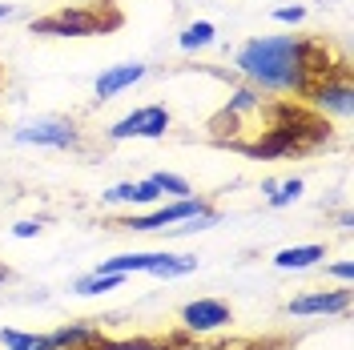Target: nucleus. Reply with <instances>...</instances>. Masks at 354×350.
Listing matches in <instances>:
<instances>
[{"instance_id":"11","label":"nucleus","mask_w":354,"mask_h":350,"mask_svg":"<svg viewBox=\"0 0 354 350\" xmlns=\"http://www.w3.org/2000/svg\"><path fill=\"white\" fill-rule=\"evenodd\" d=\"M270 262H274V270H282V274H306V270H318V266L326 262V246H318V241L282 246Z\"/></svg>"},{"instance_id":"19","label":"nucleus","mask_w":354,"mask_h":350,"mask_svg":"<svg viewBox=\"0 0 354 350\" xmlns=\"http://www.w3.org/2000/svg\"><path fill=\"white\" fill-rule=\"evenodd\" d=\"M218 221H221L218 205H209V210H201V214H194V218L177 221V225L169 230V234H165V238H189V234H205V230H214Z\"/></svg>"},{"instance_id":"1","label":"nucleus","mask_w":354,"mask_h":350,"mask_svg":"<svg viewBox=\"0 0 354 350\" xmlns=\"http://www.w3.org/2000/svg\"><path fill=\"white\" fill-rule=\"evenodd\" d=\"M334 65H342V61L330 57L326 41H314L306 33L245 37L234 48V73L266 97H302Z\"/></svg>"},{"instance_id":"14","label":"nucleus","mask_w":354,"mask_h":350,"mask_svg":"<svg viewBox=\"0 0 354 350\" xmlns=\"http://www.w3.org/2000/svg\"><path fill=\"white\" fill-rule=\"evenodd\" d=\"M270 105V97L258 93L254 85H242L230 93V101L221 105V117H230V121H245V117H258V113Z\"/></svg>"},{"instance_id":"20","label":"nucleus","mask_w":354,"mask_h":350,"mask_svg":"<svg viewBox=\"0 0 354 350\" xmlns=\"http://www.w3.org/2000/svg\"><path fill=\"white\" fill-rule=\"evenodd\" d=\"M157 181V190L165 194V201H174V197H189L194 194V185L185 181L181 174H169V169H157V174H149Z\"/></svg>"},{"instance_id":"22","label":"nucleus","mask_w":354,"mask_h":350,"mask_svg":"<svg viewBox=\"0 0 354 350\" xmlns=\"http://www.w3.org/2000/svg\"><path fill=\"white\" fill-rule=\"evenodd\" d=\"M274 24H286V28H298V24H306V4H278L274 12Z\"/></svg>"},{"instance_id":"2","label":"nucleus","mask_w":354,"mask_h":350,"mask_svg":"<svg viewBox=\"0 0 354 350\" xmlns=\"http://www.w3.org/2000/svg\"><path fill=\"white\" fill-rule=\"evenodd\" d=\"M121 24V12L113 8L109 0L101 4H65V8H53L48 17L32 21L37 37H105Z\"/></svg>"},{"instance_id":"24","label":"nucleus","mask_w":354,"mask_h":350,"mask_svg":"<svg viewBox=\"0 0 354 350\" xmlns=\"http://www.w3.org/2000/svg\"><path fill=\"white\" fill-rule=\"evenodd\" d=\"M41 230H44L41 218H21L17 225H12V238L17 241H32V238H41Z\"/></svg>"},{"instance_id":"13","label":"nucleus","mask_w":354,"mask_h":350,"mask_svg":"<svg viewBox=\"0 0 354 350\" xmlns=\"http://www.w3.org/2000/svg\"><path fill=\"white\" fill-rule=\"evenodd\" d=\"M97 338H101V322H93V318H85V322H65V326H57L48 334L53 350H88Z\"/></svg>"},{"instance_id":"18","label":"nucleus","mask_w":354,"mask_h":350,"mask_svg":"<svg viewBox=\"0 0 354 350\" xmlns=\"http://www.w3.org/2000/svg\"><path fill=\"white\" fill-rule=\"evenodd\" d=\"M0 350H53V342L48 334H37V330L0 326Z\"/></svg>"},{"instance_id":"6","label":"nucleus","mask_w":354,"mask_h":350,"mask_svg":"<svg viewBox=\"0 0 354 350\" xmlns=\"http://www.w3.org/2000/svg\"><path fill=\"white\" fill-rule=\"evenodd\" d=\"M214 201L209 197H174V201H161V205H149V210H141V214H129V218L117 221V230H129V234H169L177 221L194 218L201 210H209Z\"/></svg>"},{"instance_id":"8","label":"nucleus","mask_w":354,"mask_h":350,"mask_svg":"<svg viewBox=\"0 0 354 350\" xmlns=\"http://www.w3.org/2000/svg\"><path fill=\"white\" fill-rule=\"evenodd\" d=\"M351 310V286H338V290H302L286 302L290 318H338Z\"/></svg>"},{"instance_id":"9","label":"nucleus","mask_w":354,"mask_h":350,"mask_svg":"<svg viewBox=\"0 0 354 350\" xmlns=\"http://www.w3.org/2000/svg\"><path fill=\"white\" fill-rule=\"evenodd\" d=\"M230 322H234V310H230V302H221V298H194V302L181 306V330L185 334H198V338L218 334Z\"/></svg>"},{"instance_id":"12","label":"nucleus","mask_w":354,"mask_h":350,"mask_svg":"<svg viewBox=\"0 0 354 350\" xmlns=\"http://www.w3.org/2000/svg\"><path fill=\"white\" fill-rule=\"evenodd\" d=\"M88 350H189V347L174 334H165V338H157V334H113V338L101 334Z\"/></svg>"},{"instance_id":"3","label":"nucleus","mask_w":354,"mask_h":350,"mask_svg":"<svg viewBox=\"0 0 354 350\" xmlns=\"http://www.w3.org/2000/svg\"><path fill=\"white\" fill-rule=\"evenodd\" d=\"M101 274H121V278H133V274H149V278H189L198 270V254H174V250H129V254H113V258H101L93 266Z\"/></svg>"},{"instance_id":"4","label":"nucleus","mask_w":354,"mask_h":350,"mask_svg":"<svg viewBox=\"0 0 354 350\" xmlns=\"http://www.w3.org/2000/svg\"><path fill=\"white\" fill-rule=\"evenodd\" d=\"M12 141L24 149H57V154H73L85 145V129L73 121V117H57V113H44L32 121H21L12 129Z\"/></svg>"},{"instance_id":"21","label":"nucleus","mask_w":354,"mask_h":350,"mask_svg":"<svg viewBox=\"0 0 354 350\" xmlns=\"http://www.w3.org/2000/svg\"><path fill=\"white\" fill-rule=\"evenodd\" d=\"M101 205H129V210H141L137 201V181H117L101 194Z\"/></svg>"},{"instance_id":"10","label":"nucleus","mask_w":354,"mask_h":350,"mask_svg":"<svg viewBox=\"0 0 354 350\" xmlns=\"http://www.w3.org/2000/svg\"><path fill=\"white\" fill-rule=\"evenodd\" d=\"M149 77V65L145 61H121V65H109L97 73V81H93V101L97 105H105L113 97H125L133 85H141Z\"/></svg>"},{"instance_id":"16","label":"nucleus","mask_w":354,"mask_h":350,"mask_svg":"<svg viewBox=\"0 0 354 350\" xmlns=\"http://www.w3.org/2000/svg\"><path fill=\"white\" fill-rule=\"evenodd\" d=\"M306 194V181L302 177H286V181H274V177H266L262 181V197L270 210H290L294 201H302Z\"/></svg>"},{"instance_id":"7","label":"nucleus","mask_w":354,"mask_h":350,"mask_svg":"<svg viewBox=\"0 0 354 350\" xmlns=\"http://www.w3.org/2000/svg\"><path fill=\"white\" fill-rule=\"evenodd\" d=\"M169 129H174V113L157 101V105H141V109H129L125 117H117L101 137L109 145H121V141H161Z\"/></svg>"},{"instance_id":"27","label":"nucleus","mask_w":354,"mask_h":350,"mask_svg":"<svg viewBox=\"0 0 354 350\" xmlns=\"http://www.w3.org/2000/svg\"><path fill=\"white\" fill-rule=\"evenodd\" d=\"M4 282H8V266L0 262V286H4Z\"/></svg>"},{"instance_id":"17","label":"nucleus","mask_w":354,"mask_h":350,"mask_svg":"<svg viewBox=\"0 0 354 350\" xmlns=\"http://www.w3.org/2000/svg\"><path fill=\"white\" fill-rule=\"evenodd\" d=\"M125 278L121 274H101V270H88L81 274L77 282H73V294H81V298H101V294H113V290H121Z\"/></svg>"},{"instance_id":"25","label":"nucleus","mask_w":354,"mask_h":350,"mask_svg":"<svg viewBox=\"0 0 354 350\" xmlns=\"http://www.w3.org/2000/svg\"><path fill=\"white\" fill-rule=\"evenodd\" d=\"M12 17H17V4H4V0H0V24L12 21Z\"/></svg>"},{"instance_id":"5","label":"nucleus","mask_w":354,"mask_h":350,"mask_svg":"<svg viewBox=\"0 0 354 350\" xmlns=\"http://www.w3.org/2000/svg\"><path fill=\"white\" fill-rule=\"evenodd\" d=\"M306 105L318 113V121H351L354 113V85L346 65H334L330 73H322L314 85L302 93Z\"/></svg>"},{"instance_id":"23","label":"nucleus","mask_w":354,"mask_h":350,"mask_svg":"<svg viewBox=\"0 0 354 350\" xmlns=\"http://www.w3.org/2000/svg\"><path fill=\"white\" fill-rule=\"evenodd\" d=\"M322 266H326V278H330V282H338V286H351V282H354V262H351V258L322 262Z\"/></svg>"},{"instance_id":"26","label":"nucleus","mask_w":354,"mask_h":350,"mask_svg":"<svg viewBox=\"0 0 354 350\" xmlns=\"http://www.w3.org/2000/svg\"><path fill=\"white\" fill-rule=\"evenodd\" d=\"M351 225H354L351 210H342V214H338V230H342V234H346V230H351Z\"/></svg>"},{"instance_id":"15","label":"nucleus","mask_w":354,"mask_h":350,"mask_svg":"<svg viewBox=\"0 0 354 350\" xmlns=\"http://www.w3.org/2000/svg\"><path fill=\"white\" fill-rule=\"evenodd\" d=\"M214 44H218V24L214 21H189L177 33V48H181L185 57H198V53L214 48Z\"/></svg>"}]
</instances>
